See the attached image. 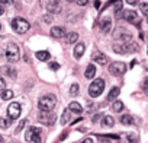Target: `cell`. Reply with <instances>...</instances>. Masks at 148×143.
Listing matches in <instances>:
<instances>
[{
	"mask_svg": "<svg viewBox=\"0 0 148 143\" xmlns=\"http://www.w3.org/2000/svg\"><path fill=\"white\" fill-rule=\"evenodd\" d=\"M55 105H57V98H55V95H52V94L44 95V96L38 101V108H39L42 112H49V111H52Z\"/></svg>",
	"mask_w": 148,
	"mask_h": 143,
	"instance_id": "cell-1",
	"label": "cell"
},
{
	"mask_svg": "<svg viewBox=\"0 0 148 143\" xmlns=\"http://www.w3.org/2000/svg\"><path fill=\"white\" fill-rule=\"evenodd\" d=\"M12 28H13V31H15L16 34H26V32L29 31L31 25H29V22H28L26 19H23V18H15V19L12 21Z\"/></svg>",
	"mask_w": 148,
	"mask_h": 143,
	"instance_id": "cell-2",
	"label": "cell"
},
{
	"mask_svg": "<svg viewBox=\"0 0 148 143\" xmlns=\"http://www.w3.org/2000/svg\"><path fill=\"white\" fill-rule=\"evenodd\" d=\"M5 56H6V58H8L9 61H12V63L18 61V60L21 58V56H19V47H18L16 44H13V42L8 44V47H6V50H5Z\"/></svg>",
	"mask_w": 148,
	"mask_h": 143,
	"instance_id": "cell-3",
	"label": "cell"
},
{
	"mask_svg": "<svg viewBox=\"0 0 148 143\" xmlns=\"http://www.w3.org/2000/svg\"><path fill=\"white\" fill-rule=\"evenodd\" d=\"M105 89V81L103 79H95V82L89 86V94L92 98H97L99 95H102Z\"/></svg>",
	"mask_w": 148,
	"mask_h": 143,
	"instance_id": "cell-4",
	"label": "cell"
},
{
	"mask_svg": "<svg viewBox=\"0 0 148 143\" xmlns=\"http://www.w3.org/2000/svg\"><path fill=\"white\" fill-rule=\"evenodd\" d=\"M41 128H36V127H29L26 134H25V140L26 142H35V143H41Z\"/></svg>",
	"mask_w": 148,
	"mask_h": 143,
	"instance_id": "cell-5",
	"label": "cell"
},
{
	"mask_svg": "<svg viewBox=\"0 0 148 143\" xmlns=\"http://www.w3.org/2000/svg\"><path fill=\"white\" fill-rule=\"evenodd\" d=\"M38 121L42 123V124H45V126H52L57 121V114L52 112V111H49V112H39Z\"/></svg>",
	"mask_w": 148,
	"mask_h": 143,
	"instance_id": "cell-6",
	"label": "cell"
},
{
	"mask_svg": "<svg viewBox=\"0 0 148 143\" xmlns=\"http://www.w3.org/2000/svg\"><path fill=\"white\" fill-rule=\"evenodd\" d=\"M109 72L113 76H121V75H123L126 72V66L123 63H121V61H115V63H112L109 66Z\"/></svg>",
	"mask_w": 148,
	"mask_h": 143,
	"instance_id": "cell-7",
	"label": "cell"
},
{
	"mask_svg": "<svg viewBox=\"0 0 148 143\" xmlns=\"http://www.w3.org/2000/svg\"><path fill=\"white\" fill-rule=\"evenodd\" d=\"M8 114H9L10 120H16L21 115V104L19 102H12L8 107Z\"/></svg>",
	"mask_w": 148,
	"mask_h": 143,
	"instance_id": "cell-8",
	"label": "cell"
},
{
	"mask_svg": "<svg viewBox=\"0 0 148 143\" xmlns=\"http://www.w3.org/2000/svg\"><path fill=\"white\" fill-rule=\"evenodd\" d=\"M122 16H123V19L128 21L129 24L139 25V18H138V13H136V12H134V10H125Z\"/></svg>",
	"mask_w": 148,
	"mask_h": 143,
	"instance_id": "cell-9",
	"label": "cell"
},
{
	"mask_svg": "<svg viewBox=\"0 0 148 143\" xmlns=\"http://www.w3.org/2000/svg\"><path fill=\"white\" fill-rule=\"evenodd\" d=\"M113 51L116 53V54H126L128 51H129V44H122V42H116V44H113Z\"/></svg>",
	"mask_w": 148,
	"mask_h": 143,
	"instance_id": "cell-10",
	"label": "cell"
},
{
	"mask_svg": "<svg viewBox=\"0 0 148 143\" xmlns=\"http://www.w3.org/2000/svg\"><path fill=\"white\" fill-rule=\"evenodd\" d=\"M47 10L49 13H60L61 12V5L60 2H55V0H52V2H48L47 3Z\"/></svg>",
	"mask_w": 148,
	"mask_h": 143,
	"instance_id": "cell-11",
	"label": "cell"
},
{
	"mask_svg": "<svg viewBox=\"0 0 148 143\" xmlns=\"http://www.w3.org/2000/svg\"><path fill=\"white\" fill-rule=\"evenodd\" d=\"M92 60H95L97 64H106V63H108V57H106L105 54H102L100 51H93Z\"/></svg>",
	"mask_w": 148,
	"mask_h": 143,
	"instance_id": "cell-12",
	"label": "cell"
},
{
	"mask_svg": "<svg viewBox=\"0 0 148 143\" xmlns=\"http://www.w3.org/2000/svg\"><path fill=\"white\" fill-rule=\"evenodd\" d=\"M49 32H51V37H54V38H62L65 35V29L62 26H54V28H51Z\"/></svg>",
	"mask_w": 148,
	"mask_h": 143,
	"instance_id": "cell-13",
	"label": "cell"
},
{
	"mask_svg": "<svg viewBox=\"0 0 148 143\" xmlns=\"http://www.w3.org/2000/svg\"><path fill=\"white\" fill-rule=\"evenodd\" d=\"M110 28H112V21H110V18H103L102 21H100V29L103 31V32H109L110 31Z\"/></svg>",
	"mask_w": 148,
	"mask_h": 143,
	"instance_id": "cell-14",
	"label": "cell"
},
{
	"mask_svg": "<svg viewBox=\"0 0 148 143\" xmlns=\"http://www.w3.org/2000/svg\"><path fill=\"white\" fill-rule=\"evenodd\" d=\"M68 110H70L71 112H76V114H82V112H83V107H82L79 102H76V101H73V102L68 105Z\"/></svg>",
	"mask_w": 148,
	"mask_h": 143,
	"instance_id": "cell-15",
	"label": "cell"
},
{
	"mask_svg": "<svg viewBox=\"0 0 148 143\" xmlns=\"http://www.w3.org/2000/svg\"><path fill=\"white\" fill-rule=\"evenodd\" d=\"M84 50H86V45H84L83 42H79V44L76 45V48H74V57H76V58H80V57L83 56Z\"/></svg>",
	"mask_w": 148,
	"mask_h": 143,
	"instance_id": "cell-16",
	"label": "cell"
},
{
	"mask_svg": "<svg viewBox=\"0 0 148 143\" xmlns=\"http://www.w3.org/2000/svg\"><path fill=\"white\" fill-rule=\"evenodd\" d=\"M95 75H96V67L93 64H89L87 69H86V72H84V76L87 79H92V78H95Z\"/></svg>",
	"mask_w": 148,
	"mask_h": 143,
	"instance_id": "cell-17",
	"label": "cell"
},
{
	"mask_svg": "<svg viewBox=\"0 0 148 143\" xmlns=\"http://www.w3.org/2000/svg\"><path fill=\"white\" fill-rule=\"evenodd\" d=\"M119 92H121V91H119V88H118V86L112 88V89H110V92L108 94L106 99H108V101H113V99H116V98H118V95H119Z\"/></svg>",
	"mask_w": 148,
	"mask_h": 143,
	"instance_id": "cell-18",
	"label": "cell"
},
{
	"mask_svg": "<svg viewBox=\"0 0 148 143\" xmlns=\"http://www.w3.org/2000/svg\"><path fill=\"white\" fill-rule=\"evenodd\" d=\"M115 124V120L110 117V115H105L103 118H102V126L103 127H112Z\"/></svg>",
	"mask_w": 148,
	"mask_h": 143,
	"instance_id": "cell-19",
	"label": "cell"
},
{
	"mask_svg": "<svg viewBox=\"0 0 148 143\" xmlns=\"http://www.w3.org/2000/svg\"><path fill=\"white\" fill-rule=\"evenodd\" d=\"M3 72L9 76V78H12V79H15L16 78V70L12 67V66H6V67H3Z\"/></svg>",
	"mask_w": 148,
	"mask_h": 143,
	"instance_id": "cell-20",
	"label": "cell"
},
{
	"mask_svg": "<svg viewBox=\"0 0 148 143\" xmlns=\"http://www.w3.org/2000/svg\"><path fill=\"white\" fill-rule=\"evenodd\" d=\"M70 120H71V111L67 108V110L62 112V115H61V124H67Z\"/></svg>",
	"mask_w": 148,
	"mask_h": 143,
	"instance_id": "cell-21",
	"label": "cell"
},
{
	"mask_svg": "<svg viewBox=\"0 0 148 143\" xmlns=\"http://www.w3.org/2000/svg\"><path fill=\"white\" fill-rule=\"evenodd\" d=\"M121 123L125 124V126H131V124H134V118H132L129 114H123V115L121 117Z\"/></svg>",
	"mask_w": 148,
	"mask_h": 143,
	"instance_id": "cell-22",
	"label": "cell"
},
{
	"mask_svg": "<svg viewBox=\"0 0 148 143\" xmlns=\"http://www.w3.org/2000/svg\"><path fill=\"white\" fill-rule=\"evenodd\" d=\"M49 56H51V54H49L48 51H38V53H36V58H38V60H41V61L48 60V58H49Z\"/></svg>",
	"mask_w": 148,
	"mask_h": 143,
	"instance_id": "cell-23",
	"label": "cell"
},
{
	"mask_svg": "<svg viewBox=\"0 0 148 143\" xmlns=\"http://www.w3.org/2000/svg\"><path fill=\"white\" fill-rule=\"evenodd\" d=\"M10 98H13V91L5 89V91L2 92V101H8V99H10Z\"/></svg>",
	"mask_w": 148,
	"mask_h": 143,
	"instance_id": "cell-24",
	"label": "cell"
},
{
	"mask_svg": "<svg viewBox=\"0 0 148 143\" xmlns=\"http://www.w3.org/2000/svg\"><path fill=\"white\" fill-rule=\"evenodd\" d=\"M77 38H79V34L77 32H70L68 35H67V42H76L77 41Z\"/></svg>",
	"mask_w": 148,
	"mask_h": 143,
	"instance_id": "cell-25",
	"label": "cell"
},
{
	"mask_svg": "<svg viewBox=\"0 0 148 143\" xmlns=\"http://www.w3.org/2000/svg\"><path fill=\"white\" fill-rule=\"evenodd\" d=\"M122 108H123V104H122L121 101H115V102H113V105H112V110H113L115 112L122 111Z\"/></svg>",
	"mask_w": 148,
	"mask_h": 143,
	"instance_id": "cell-26",
	"label": "cell"
},
{
	"mask_svg": "<svg viewBox=\"0 0 148 143\" xmlns=\"http://www.w3.org/2000/svg\"><path fill=\"white\" fill-rule=\"evenodd\" d=\"M10 118L8 120V118H0V127H2V128H9L10 127Z\"/></svg>",
	"mask_w": 148,
	"mask_h": 143,
	"instance_id": "cell-27",
	"label": "cell"
},
{
	"mask_svg": "<svg viewBox=\"0 0 148 143\" xmlns=\"http://www.w3.org/2000/svg\"><path fill=\"white\" fill-rule=\"evenodd\" d=\"M70 95H71V96L79 95V85H77V83H73V85H71V88H70Z\"/></svg>",
	"mask_w": 148,
	"mask_h": 143,
	"instance_id": "cell-28",
	"label": "cell"
},
{
	"mask_svg": "<svg viewBox=\"0 0 148 143\" xmlns=\"http://www.w3.org/2000/svg\"><path fill=\"white\" fill-rule=\"evenodd\" d=\"M139 8H141V12L148 18V3H141V5H139Z\"/></svg>",
	"mask_w": 148,
	"mask_h": 143,
	"instance_id": "cell-29",
	"label": "cell"
},
{
	"mask_svg": "<svg viewBox=\"0 0 148 143\" xmlns=\"http://www.w3.org/2000/svg\"><path fill=\"white\" fill-rule=\"evenodd\" d=\"M128 142H131V143H136L138 142V136L136 134H128Z\"/></svg>",
	"mask_w": 148,
	"mask_h": 143,
	"instance_id": "cell-30",
	"label": "cell"
},
{
	"mask_svg": "<svg viewBox=\"0 0 148 143\" xmlns=\"http://www.w3.org/2000/svg\"><path fill=\"white\" fill-rule=\"evenodd\" d=\"M142 89H144V92L148 95V78H147V79L142 82Z\"/></svg>",
	"mask_w": 148,
	"mask_h": 143,
	"instance_id": "cell-31",
	"label": "cell"
},
{
	"mask_svg": "<svg viewBox=\"0 0 148 143\" xmlns=\"http://www.w3.org/2000/svg\"><path fill=\"white\" fill-rule=\"evenodd\" d=\"M26 123H28V120H22V121L19 123V126H18V128H16V133H19V131L22 130V127H23V126H25Z\"/></svg>",
	"mask_w": 148,
	"mask_h": 143,
	"instance_id": "cell-32",
	"label": "cell"
},
{
	"mask_svg": "<svg viewBox=\"0 0 148 143\" xmlns=\"http://www.w3.org/2000/svg\"><path fill=\"white\" fill-rule=\"evenodd\" d=\"M97 136H99V140H100V143H110V142H109V139H108V137H105L103 134H97Z\"/></svg>",
	"mask_w": 148,
	"mask_h": 143,
	"instance_id": "cell-33",
	"label": "cell"
},
{
	"mask_svg": "<svg viewBox=\"0 0 148 143\" xmlns=\"http://www.w3.org/2000/svg\"><path fill=\"white\" fill-rule=\"evenodd\" d=\"M5 88H6V83H5V79L2 78V76H0V91H5Z\"/></svg>",
	"mask_w": 148,
	"mask_h": 143,
	"instance_id": "cell-34",
	"label": "cell"
},
{
	"mask_svg": "<svg viewBox=\"0 0 148 143\" xmlns=\"http://www.w3.org/2000/svg\"><path fill=\"white\" fill-rule=\"evenodd\" d=\"M44 22H45V24H51V22H52V16H51V15H45V16H44Z\"/></svg>",
	"mask_w": 148,
	"mask_h": 143,
	"instance_id": "cell-35",
	"label": "cell"
},
{
	"mask_svg": "<svg viewBox=\"0 0 148 143\" xmlns=\"http://www.w3.org/2000/svg\"><path fill=\"white\" fill-rule=\"evenodd\" d=\"M99 118H103V115H102L100 112H97L96 115H93V117H92V121H93V123H96V121H97Z\"/></svg>",
	"mask_w": 148,
	"mask_h": 143,
	"instance_id": "cell-36",
	"label": "cell"
},
{
	"mask_svg": "<svg viewBox=\"0 0 148 143\" xmlns=\"http://www.w3.org/2000/svg\"><path fill=\"white\" fill-rule=\"evenodd\" d=\"M121 9H122V2H118V3H115V10H116V13H118Z\"/></svg>",
	"mask_w": 148,
	"mask_h": 143,
	"instance_id": "cell-37",
	"label": "cell"
},
{
	"mask_svg": "<svg viewBox=\"0 0 148 143\" xmlns=\"http://www.w3.org/2000/svg\"><path fill=\"white\" fill-rule=\"evenodd\" d=\"M49 67H51L52 70H58L60 66H58V63H54V61H52V63H49Z\"/></svg>",
	"mask_w": 148,
	"mask_h": 143,
	"instance_id": "cell-38",
	"label": "cell"
},
{
	"mask_svg": "<svg viewBox=\"0 0 148 143\" xmlns=\"http://www.w3.org/2000/svg\"><path fill=\"white\" fill-rule=\"evenodd\" d=\"M79 6H84V5H87V2H86V0H77V2H76Z\"/></svg>",
	"mask_w": 148,
	"mask_h": 143,
	"instance_id": "cell-39",
	"label": "cell"
},
{
	"mask_svg": "<svg viewBox=\"0 0 148 143\" xmlns=\"http://www.w3.org/2000/svg\"><path fill=\"white\" fill-rule=\"evenodd\" d=\"M82 143H93V140H92L90 137H87V139H84V140H83Z\"/></svg>",
	"mask_w": 148,
	"mask_h": 143,
	"instance_id": "cell-40",
	"label": "cell"
},
{
	"mask_svg": "<svg viewBox=\"0 0 148 143\" xmlns=\"http://www.w3.org/2000/svg\"><path fill=\"white\" fill-rule=\"evenodd\" d=\"M128 3H129V5H132V6H134V5H138V2H135V0H129Z\"/></svg>",
	"mask_w": 148,
	"mask_h": 143,
	"instance_id": "cell-41",
	"label": "cell"
},
{
	"mask_svg": "<svg viewBox=\"0 0 148 143\" xmlns=\"http://www.w3.org/2000/svg\"><path fill=\"white\" fill-rule=\"evenodd\" d=\"M65 137H67V133H64V134H62V136H61V137H60V139H58V140H60V142H61V140H64V139H65Z\"/></svg>",
	"mask_w": 148,
	"mask_h": 143,
	"instance_id": "cell-42",
	"label": "cell"
},
{
	"mask_svg": "<svg viewBox=\"0 0 148 143\" xmlns=\"http://www.w3.org/2000/svg\"><path fill=\"white\" fill-rule=\"evenodd\" d=\"M3 12H5V8H3L2 5H0V15H3Z\"/></svg>",
	"mask_w": 148,
	"mask_h": 143,
	"instance_id": "cell-43",
	"label": "cell"
},
{
	"mask_svg": "<svg viewBox=\"0 0 148 143\" xmlns=\"http://www.w3.org/2000/svg\"><path fill=\"white\" fill-rule=\"evenodd\" d=\"M0 143H5V139L2 137V134H0Z\"/></svg>",
	"mask_w": 148,
	"mask_h": 143,
	"instance_id": "cell-44",
	"label": "cell"
},
{
	"mask_svg": "<svg viewBox=\"0 0 148 143\" xmlns=\"http://www.w3.org/2000/svg\"><path fill=\"white\" fill-rule=\"evenodd\" d=\"M0 31H2V24H0Z\"/></svg>",
	"mask_w": 148,
	"mask_h": 143,
	"instance_id": "cell-45",
	"label": "cell"
},
{
	"mask_svg": "<svg viewBox=\"0 0 148 143\" xmlns=\"http://www.w3.org/2000/svg\"><path fill=\"white\" fill-rule=\"evenodd\" d=\"M147 24H148V18H147Z\"/></svg>",
	"mask_w": 148,
	"mask_h": 143,
	"instance_id": "cell-46",
	"label": "cell"
}]
</instances>
